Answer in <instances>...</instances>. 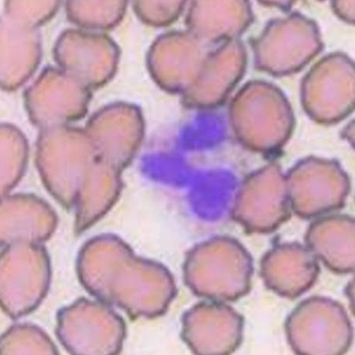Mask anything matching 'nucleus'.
I'll return each mask as SVG.
<instances>
[{"instance_id": "nucleus-1", "label": "nucleus", "mask_w": 355, "mask_h": 355, "mask_svg": "<svg viewBox=\"0 0 355 355\" xmlns=\"http://www.w3.org/2000/svg\"><path fill=\"white\" fill-rule=\"evenodd\" d=\"M292 350L302 355H340L352 346L353 330L344 306L331 298L304 300L286 320Z\"/></svg>"}, {"instance_id": "nucleus-2", "label": "nucleus", "mask_w": 355, "mask_h": 355, "mask_svg": "<svg viewBox=\"0 0 355 355\" xmlns=\"http://www.w3.org/2000/svg\"><path fill=\"white\" fill-rule=\"evenodd\" d=\"M320 274L318 258L298 243L277 244L263 259L261 275L277 295L295 299L309 291Z\"/></svg>"}, {"instance_id": "nucleus-3", "label": "nucleus", "mask_w": 355, "mask_h": 355, "mask_svg": "<svg viewBox=\"0 0 355 355\" xmlns=\"http://www.w3.org/2000/svg\"><path fill=\"white\" fill-rule=\"evenodd\" d=\"M242 330L243 318L230 306L201 304L187 316L185 338L197 354H230L241 344Z\"/></svg>"}, {"instance_id": "nucleus-4", "label": "nucleus", "mask_w": 355, "mask_h": 355, "mask_svg": "<svg viewBox=\"0 0 355 355\" xmlns=\"http://www.w3.org/2000/svg\"><path fill=\"white\" fill-rule=\"evenodd\" d=\"M354 218L346 215L322 217L312 223L305 237L306 248L331 271L338 275L353 272Z\"/></svg>"}, {"instance_id": "nucleus-5", "label": "nucleus", "mask_w": 355, "mask_h": 355, "mask_svg": "<svg viewBox=\"0 0 355 355\" xmlns=\"http://www.w3.org/2000/svg\"><path fill=\"white\" fill-rule=\"evenodd\" d=\"M291 210L302 218H311L345 206L350 182L344 175H292L286 181Z\"/></svg>"}, {"instance_id": "nucleus-6", "label": "nucleus", "mask_w": 355, "mask_h": 355, "mask_svg": "<svg viewBox=\"0 0 355 355\" xmlns=\"http://www.w3.org/2000/svg\"><path fill=\"white\" fill-rule=\"evenodd\" d=\"M252 266L244 256L234 261L209 259V263H189L187 284L196 295L216 300H234L245 295L250 288Z\"/></svg>"}]
</instances>
